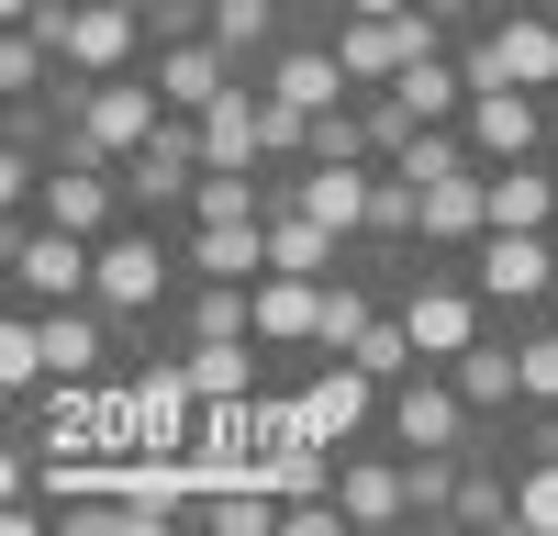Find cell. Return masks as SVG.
Listing matches in <instances>:
<instances>
[{
  "instance_id": "cell-13",
  "label": "cell",
  "mask_w": 558,
  "mask_h": 536,
  "mask_svg": "<svg viewBox=\"0 0 558 536\" xmlns=\"http://www.w3.org/2000/svg\"><path fill=\"white\" fill-rule=\"evenodd\" d=\"M191 280H268V223H179Z\"/></svg>"
},
{
  "instance_id": "cell-7",
  "label": "cell",
  "mask_w": 558,
  "mask_h": 536,
  "mask_svg": "<svg viewBox=\"0 0 558 536\" xmlns=\"http://www.w3.org/2000/svg\"><path fill=\"white\" fill-rule=\"evenodd\" d=\"M470 146H481V168H502V157H558V89H470Z\"/></svg>"
},
{
  "instance_id": "cell-8",
  "label": "cell",
  "mask_w": 558,
  "mask_h": 536,
  "mask_svg": "<svg viewBox=\"0 0 558 536\" xmlns=\"http://www.w3.org/2000/svg\"><path fill=\"white\" fill-rule=\"evenodd\" d=\"M336 514L347 525H413V459L391 436H368V447L336 459Z\"/></svg>"
},
{
  "instance_id": "cell-9",
  "label": "cell",
  "mask_w": 558,
  "mask_h": 536,
  "mask_svg": "<svg viewBox=\"0 0 558 536\" xmlns=\"http://www.w3.org/2000/svg\"><path fill=\"white\" fill-rule=\"evenodd\" d=\"M447 380L470 391V414H481V425H514V414H525V336H514V325H492L481 346H458V357H447Z\"/></svg>"
},
{
  "instance_id": "cell-11",
  "label": "cell",
  "mask_w": 558,
  "mask_h": 536,
  "mask_svg": "<svg viewBox=\"0 0 558 536\" xmlns=\"http://www.w3.org/2000/svg\"><path fill=\"white\" fill-rule=\"evenodd\" d=\"M257 346H279V357H324V280L268 268V280H257Z\"/></svg>"
},
{
  "instance_id": "cell-3",
  "label": "cell",
  "mask_w": 558,
  "mask_h": 536,
  "mask_svg": "<svg viewBox=\"0 0 558 536\" xmlns=\"http://www.w3.org/2000/svg\"><path fill=\"white\" fill-rule=\"evenodd\" d=\"M89 280H101V235H68L57 212L0 223V291L12 302H89Z\"/></svg>"
},
{
  "instance_id": "cell-6",
  "label": "cell",
  "mask_w": 558,
  "mask_h": 536,
  "mask_svg": "<svg viewBox=\"0 0 558 536\" xmlns=\"http://www.w3.org/2000/svg\"><path fill=\"white\" fill-rule=\"evenodd\" d=\"M202 168H213L202 112H168L146 146L123 157V191H134V212H146V223H179V212H191V191H202Z\"/></svg>"
},
{
  "instance_id": "cell-16",
  "label": "cell",
  "mask_w": 558,
  "mask_h": 536,
  "mask_svg": "<svg viewBox=\"0 0 558 536\" xmlns=\"http://www.w3.org/2000/svg\"><path fill=\"white\" fill-rule=\"evenodd\" d=\"M514 536H558V447L514 459Z\"/></svg>"
},
{
  "instance_id": "cell-4",
  "label": "cell",
  "mask_w": 558,
  "mask_h": 536,
  "mask_svg": "<svg viewBox=\"0 0 558 536\" xmlns=\"http://www.w3.org/2000/svg\"><path fill=\"white\" fill-rule=\"evenodd\" d=\"M45 45H57V68L68 78H123V68H146V23L123 12V0H45Z\"/></svg>"
},
{
  "instance_id": "cell-10",
  "label": "cell",
  "mask_w": 558,
  "mask_h": 536,
  "mask_svg": "<svg viewBox=\"0 0 558 536\" xmlns=\"http://www.w3.org/2000/svg\"><path fill=\"white\" fill-rule=\"evenodd\" d=\"M146 78L168 89V112H213L223 89L246 78V57H223L213 34H168V45H146Z\"/></svg>"
},
{
  "instance_id": "cell-15",
  "label": "cell",
  "mask_w": 558,
  "mask_h": 536,
  "mask_svg": "<svg viewBox=\"0 0 558 536\" xmlns=\"http://www.w3.org/2000/svg\"><path fill=\"white\" fill-rule=\"evenodd\" d=\"M391 101H402L413 123H458V112H470V68H458V45H447V57H413V68L391 78Z\"/></svg>"
},
{
  "instance_id": "cell-1",
  "label": "cell",
  "mask_w": 558,
  "mask_h": 536,
  "mask_svg": "<svg viewBox=\"0 0 558 536\" xmlns=\"http://www.w3.org/2000/svg\"><path fill=\"white\" fill-rule=\"evenodd\" d=\"M191 291V257H179V223H112L101 235V280H89V302H112L134 336H157L168 325V302Z\"/></svg>"
},
{
  "instance_id": "cell-2",
  "label": "cell",
  "mask_w": 558,
  "mask_h": 536,
  "mask_svg": "<svg viewBox=\"0 0 558 536\" xmlns=\"http://www.w3.org/2000/svg\"><path fill=\"white\" fill-rule=\"evenodd\" d=\"M380 436L402 447V459H470V447H492L502 425H481V414H470V391H458L436 357H425V369H402V380H391Z\"/></svg>"
},
{
  "instance_id": "cell-14",
  "label": "cell",
  "mask_w": 558,
  "mask_h": 536,
  "mask_svg": "<svg viewBox=\"0 0 558 536\" xmlns=\"http://www.w3.org/2000/svg\"><path fill=\"white\" fill-rule=\"evenodd\" d=\"M324 34H336V57H347V78H357V89H391V78L413 68V34H402V23H368V12H336Z\"/></svg>"
},
{
  "instance_id": "cell-18",
  "label": "cell",
  "mask_w": 558,
  "mask_h": 536,
  "mask_svg": "<svg viewBox=\"0 0 558 536\" xmlns=\"http://www.w3.org/2000/svg\"><path fill=\"white\" fill-rule=\"evenodd\" d=\"M336 12H368V23H402L413 0H336Z\"/></svg>"
},
{
  "instance_id": "cell-5",
  "label": "cell",
  "mask_w": 558,
  "mask_h": 536,
  "mask_svg": "<svg viewBox=\"0 0 558 536\" xmlns=\"http://www.w3.org/2000/svg\"><path fill=\"white\" fill-rule=\"evenodd\" d=\"M470 280H481V302L502 313V325H525V313H547V302H558V235L492 223V235L470 246Z\"/></svg>"
},
{
  "instance_id": "cell-12",
  "label": "cell",
  "mask_w": 558,
  "mask_h": 536,
  "mask_svg": "<svg viewBox=\"0 0 558 536\" xmlns=\"http://www.w3.org/2000/svg\"><path fill=\"white\" fill-rule=\"evenodd\" d=\"M202 146H213V168H268V89H257V68L202 112Z\"/></svg>"
},
{
  "instance_id": "cell-17",
  "label": "cell",
  "mask_w": 558,
  "mask_h": 536,
  "mask_svg": "<svg viewBox=\"0 0 558 536\" xmlns=\"http://www.w3.org/2000/svg\"><path fill=\"white\" fill-rule=\"evenodd\" d=\"M123 12L146 23L157 45H168V34H213V0H123Z\"/></svg>"
}]
</instances>
